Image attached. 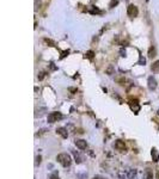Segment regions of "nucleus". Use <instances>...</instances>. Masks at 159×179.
<instances>
[{"mask_svg":"<svg viewBox=\"0 0 159 179\" xmlns=\"http://www.w3.org/2000/svg\"><path fill=\"white\" fill-rule=\"evenodd\" d=\"M69 91H71V92H77V88H73V87H71V88H69Z\"/></svg>","mask_w":159,"mask_h":179,"instance_id":"nucleus-24","label":"nucleus"},{"mask_svg":"<svg viewBox=\"0 0 159 179\" xmlns=\"http://www.w3.org/2000/svg\"><path fill=\"white\" fill-rule=\"evenodd\" d=\"M115 148L116 149H118V151H121V152H125L127 148H126V143L123 142V141H121V140H117L116 142H115Z\"/></svg>","mask_w":159,"mask_h":179,"instance_id":"nucleus-5","label":"nucleus"},{"mask_svg":"<svg viewBox=\"0 0 159 179\" xmlns=\"http://www.w3.org/2000/svg\"><path fill=\"white\" fill-rule=\"evenodd\" d=\"M128 179H136V170H130L128 172Z\"/></svg>","mask_w":159,"mask_h":179,"instance_id":"nucleus-13","label":"nucleus"},{"mask_svg":"<svg viewBox=\"0 0 159 179\" xmlns=\"http://www.w3.org/2000/svg\"><path fill=\"white\" fill-rule=\"evenodd\" d=\"M151 69H152L153 72H155V73H159V60L155 61V62L151 66Z\"/></svg>","mask_w":159,"mask_h":179,"instance_id":"nucleus-12","label":"nucleus"},{"mask_svg":"<svg viewBox=\"0 0 159 179\" xmlns=\"http://www.w3.org/2000/svg\"><path fill=\"white\" fill-rule=\"evenodd\" d=\"M41 161H42V156H41V155H37V156H36V161H35V165L39 166V165L41 164Z\"/></svg>","mask_w":159,"mask_h":179,"instance_id":"nucleus-16","label":"nucleus"},{"mask_svg":"<svg viewBox=\"0 0 159 179\" xmlns=\"http://www.w3.org/2000/svg\"><path fill=\"white\" fill-rule=\"evenodd\" d=\"M76 146L79 148V149H86V147H87V143H86V141L85 140H76Z\"/></svg>","mask_w":159,"mask_h":179,"instance_id":"nucleus-6","label":"nucleus"},{"mask_svg":"<svg viewBox=\"0 0 159 179\" xmlns=\"http://www.w3.org/2000/svg\"><path fill=\"white\" fill-rule=\"evenodd\" d=\"M146 1H148V0H146Z\"/></svg>","mask_w":159,"mask_h":179,"instance_id":"nucleus-27","label":"nucleus"},{"mask_svg":"<svg viewBox=\"0 0 159 179\" xmlns=\"http://www.w3.org/2000/svg\"><path fill=\"white\" fill-rule=\"evenodd\" d=\"M68 55V50H65V51H62V55H61V59H63L65 56H67Z\"/></svg>","mask_w":159,"mask_h":179,"instance_id":"nucleus-21","label":"nucleus"},{"mask_svg":"<svg viewBox=\"0 0 159 179\" xmlns=\"http://www.w3.org/2000/svg\"><path fill=\"white\" fill-rule=\"evenodd\" d=\"M127 13H128V16H129V17H132V18L136 17V16H138V13H139L138 7H136L135 5H129V6H128V9H127Z\"/></svg>","mask_w":159,"mask_h":179,"instance_id":"nucleus-3","label":"nucleus"},{"mask_svg":"<svg viewBox=\"0 0 159 179\" xmlns=\"http://www.w3.org/2000/svg\"><path fill=\"white\" fill-rule=\"evenodd\" d=\"M130 109L135 112V114H138L139 112V110H140V106H139V104H138V100H135L134 102V104L133 103H130Z\"/></svg>","mask_w":159,"mask_h":179,"instance_id":"nucleus-10","label":"nucleus"},{"mask_svg":"<svg viewBox=\"0 0 159 179\" xmlns=\"http://www.w3.org/2000/svg\"><path fill=\"white\" fill-rule=\"evenodd\" d=\"M56 133H58L61 137H63V139H67V136H68L67 129H65V128H58V129H56Z\"/></svg>","mask_w":159,"mask_h":179,"instance_id":"nucleus-8","label":"nucleus"},{"mask_svg":"<svg viewBox=\"0 0 159 179\" xmlns=\"http://www.w3.org/2000/svg\"><path fill=\"white\" fill-rule=\"evenodd\" d=\"M93 56H95V53L92 51V50H89L86 54H85V58L86 59H90V60H92L93 59Z\"/></svg>","mask_w":159,"mask_h":179,"instance_id":"nucleus-15","label":"nucleus"},{"mask_svg":"<svg viewBox=\"0 0 159 179\" xmlns=\"http://www.w3.org/2000/svg\"><path fill=\"white\" fill-rule=\"evenodd\" d=\"M50 68H51V69H56V67L54 66V63H53V62L50 63Z\"/></svg>","mask_w":159,"mask_h":179,"instance_id":"nucleus-25","label":"nucleus"},{"mask_svg":"<svg viewBox=\"0 0 159 179\" xmlns=\"http://www.w3.org/2000/svg\"><path fill=\"white\" fill-rule=\"evenodd\" d=\"M155 55H157L155 48H154L153 45H152V47H150V49H148V58H150V59H153Z\"/></svg>","mask_w":159,"mask_h":179,"instance_id":"nucleus-11","label":"nucleus"},{"mask_svg":"<svg viewBox=\"0 0 159 179\" xmlns=\"http://www.w3.org/2000/svg\"><path fill=\"white\" fill-rule=\"evenodd\" d=\"M44 42L47 43V44H50V47H55V43L53 42L51 40H48V38H44Z\"/></svg>","mask_w":159,"mask_h":179,"instance_id":"nucleus-17","label":"nucleus"},{"mask_svg":"<svg viewBox=\"0 0 159 179\" xmlns=\"http://www.w3.org/2000/svg\"><path fill=\"white\" fill-rule=\"evenodd\" d=\"M56 160L59 161V163L63 166V167H68L71 165V163H72V159H71V156L67 154V153H61L56 156Z\"/></svg>","mask_w":159,"mask_h":179,"instance_id":"nucleus-1","label":"nucleus"},{"mask_svg":"<svg viewBox=\"0 0 159 179\" xmlns=\"http://www.w3.org/2000/svg\"><path fill=\"white\" fill-rule=\"evenodd\" d=\"M49 179H60V178H59L56 174H53V175H50V178H49Z\"/></svg>","mask_w":159,"mask_h":179,"instance_id":"nucleus-22","label":"nucleus"},{"mask_svg":"<svg viewBox=\"0 0 159 179\" xmlns=\"http://www.w3.org/2000/svg\"><path fill=\"white\" fill-rule=\"evenodd\" d=\"M92 179H108V178H105V177H103V175H95Z\"/></svg>","mask_w":159,"mask_h":179,"instance_id":"nucleus-20","label":"nucleus"},{"mask_svg":"<svg viewBox=\"0 0 159 179\" xmlns=\"http://www.w3.org/2000/svg\"><path fill=\"white\" fill-rule=\"evenodd\" d=\"M151 156H152V160L154 163H158L159 161V153L157 151V148H152L151 149Z\"/></svg>","mask_w":159,"mask_h":179,"instance_id":"nucleus-7","label":"nucleus"},{"mask_svg":"<svg viewBox=\"0 0 159 179\" xmlns=\"http://www.w3.org/2000/svg\"><path fill=\"white\" fill-rule=\"evenodd\" d=\"M60 119H62V114L61 112L54 111V112H50L48 115V122L49 123H55V122H58Z\"/></svg>","mask_w":159,"mask_h":179,"instance_id":"nucleus-2","label":"nucleus"},{"mask_svg":"<svg viewBox=\"0 0 159 179\" xmlns=\"http://www.w3.org/2000/svg\"><path fill=\"white\" fill-rule=\"evenodd\" d=\"M144 179H153V174H152V172H151L150 170H147V171L145 172V174H144Z\"/></svg>","mask_w":159,"mask_h":179,"instance_id":"nucleus-14","label":"nucleus"},{"mask_svg":"<svg viewBox=\"0 0 159 179\" xmlns=\"http://www.w3.org/2000/svg\"><path fill=\"white\" fill-rule=\"evenodd\" d=\"M72 153H73V156H74V159H76V163H77V164L83 163V158H81V155H80L77 151H73Z\"/></svg>","mask_w":159,"mask_h":179,"instance_id":"nucleus-9","label":"nucleus"},{"mask_svg":"<svg viewBox=\"0 0 159 179\" xmlns=\"http://www.w3.org/2000/svg\"><path fill=\"white\" fill-rule=\"evenodd\" d=\"M46 77V72H40V73H39V80H43V78Z\"/></svg>","mask_w":159,"mask_h":179,"instance_id":"nucleus-18","label":"nucleus"},{"mask_svg":"<svg viewBox=\"0 0 159 179\" xmlns=\"http://www.w3.org/2000/svg\"><path fill=\"white\" fill-rule=\"evenodd\" d=\"M155 177H157V179H159V171L157 172V174H155Z\"/></svg>","mask_w":159,"mask_h":179,"instance_id":"nucleus-26","label":"nucleus"},{"mask_svg":"<svg viewBox=\"0 0 159 179\" xmlns=\"http://www.w3.org/2000/svg\"><path fill=\"white\" fill-rule=\"evenodd\" d=\"M107 73H108L109 75L113 74V66H109V68H108V70H107Z\"/></svg>","mask_w":159,"mask_h":179,"instance_id":"nucleus-19","label":"nucleus"},{"mask_svg":"<svg viewBox=\"0 0 159 179\" xmlns=\"http://www.w3.org/2000/svg\"><path fill=\"white\" fill-rule=\"evenodd\" d=\"M147 85H148V88L151 90V91H154V90L157 88V80L153 77H150L148 80H147Z\"/></svg>","mask_w":159,"mask_h":179,"instance_id":"nucleus-4","label":"nucleus"},{"mask_svg":"<svg viewBox=\"0 0 159 179\" xmlns=\"http://www.w3.org/2000/svg\"><path fill=\"white\" fill-rule=\"evenodd\" d=\"M117 4V1H116V0H113V1H111V4H110V7H113L114 5H116Z\"/></svg>","mask_w":159,"mask_h":179,"instance_id":"nucleus-23","label":"nucleus"}]
</instances>
